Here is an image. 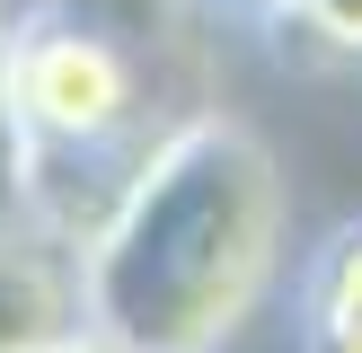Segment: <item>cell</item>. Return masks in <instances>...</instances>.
Instances as JSON below:
<instances>
[{
    "mask_svg": "<svg viewBox=\"0 0 362 353\" xmlns=\"http://www.w3.org/2000/svg\"><path fill=\"white\" fill-rule=\"evenodd\" d=\"M80 327V256L45 229L0 221V353H62Z\"/></svg>",
    "mask_w": 362,
    "mask_h": 353,
    "instance_id": "cell-3",
    "label": "cell"
},
{
    "mask_svg": "<svg viewBox=\"0 0 362 353\" xmlns=\"http://www.w3.org/2000/svg\"><path fill=\"white\" fill-rule=\"evenodd\" d=\"M292 318H300V345L292 353L354 345V335H362V221H336L327 239L292 265Z\"/></svg>",
    "mask_w": 362,
    "mask_h": 353,
    "instance_id": "cell-4",
    "label": "cell"
},
{
    "mask_svg": "<svg viewBox=\"0 0 362 353\" xmlns=\"http://www.w3.org/2000/svg\"><path fill=\"white\" fill-rule=\"evenodd\" d=\"M212 18L194 0H18L9 124L18 203L9 221L80 256L141 159L212 97Z\"/></svg>",
    "mask_w": 362,
    "mask_h": 353,
    "instance_id": "cell-2",
    "label": "cell"
},
{
    "mask_svg": "<svg viewBox=\"0 0 362 353\" xmlns=\"http://www.w3.org/2000/svg\"><path fill=\"white\" fill-rule=\"evenodd\" d=\"M318 353H362V335H354V345H318Z\"/></svg>",
    "mask_w": 362,
    "mask_h": 353,
    "instance_id": "cell-9",
    "label": "cell"
},
{
    "mask_svg": "<svg viewBox=\"0 0 362 353\" xmlns=\"http://www.w3.org/2000/svg\"><path fill=\"white\" fill-rule=\"evenodd\" d=\"M292 265L283 159L230 106L177 124L80 247V327L115 353H221Z\"/></svg>",
    "mask_w": 362,
    "mask_h": 353,
    "instance_id": "cell-1",
    "label": "cell"
},
{
    "mask_svg": "<svg viewBox=\"0 0 362 353\" xmlns=\"http://www.w3.org/2000/svg\"><path fill=\"white\" fill-rule=\"evenodd\" d=\"M212 27H239V35H292V18L310 0H194Z\"/></svg>",
    "mask_w": 362,
    "mask_h": 353,
    "instance_id": "cell-7",
    "label": "cell"
},
{
    "mask_svg": "<svg viewBox=\"0 0 362 353\" xmlns=\"http://www.w3.org/2000/svg\"><path fill=\"white\" fill-rule=\"evenodd\" d=\"M9 44H18V0H0V221L18 203V124H9Z\"/></svg>",
    "mask_w": 362,
    "mask_h": 353,
    "instance_id": "cell-6",
    "label": "cell"
},
{
    "mask_svg": "<svg viewBox=\"0 0 362 353\" xmlns=\"http://www.w3.org/2000/svg\"><path fill=\"white\" fill-rule=\"evenodd\" d=\"M62 353H115V345H98V335H71V345Z\"/></svg>",
    "mask_w": 362,
    "mask_h": 353,
    "instance_id": "cell-8",
    "label": "cell"
},
{
    "mask_svg": "<svg viewBox=\"0 0 362 353\" xmlns=\"http://www.w3.org/2000/svg\"><path fill=\"white\" fill-rule=\"evenodd\" d=\"M292 44H310L318 62L362 71V0H310V9L292 18Z\"/></svg>",
    "mask_w": 362,
    "mask_h": 353,
    "instance_id": "cell-5",
    "label": "cell"
}]
</instances>
